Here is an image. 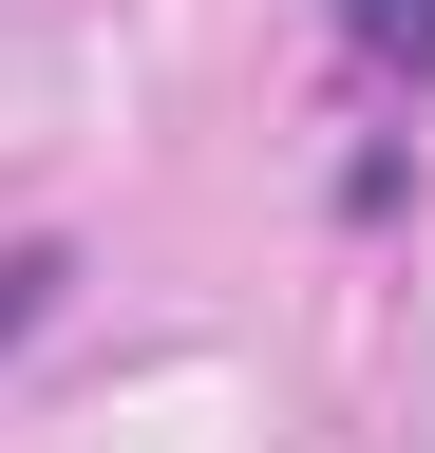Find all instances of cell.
<instances>
[{
    "mask_svg": "<svg viewBox=\"0 0 435 453\" xmlns=\"http://www.w3.org/2000/svg\"><path fill=\"white\" fill-rule=\"evenodd\" d=\"M416 76H435V0H341V95L398 113Z\"/></svg>",
    "mask_w": 435,
    "mask_h": 453,
    "instance_id": "6da1fadb",
    "label": "cell"
},
{
    "mask_svg": "<svg viewBox=\"0 0 435 453\" xmlns=\"http://www.w3.org/2000/svg\"><path fill=\"white\" fill-rule=\"evenodd\" d=\"M58 283H76V246H0V340H38V321H58Z\"/></svg>",
    "mask_w": 435,
    "mask_h": 453,
    "instance_id": "7a4b0ae2",
    "label": "cell"
}]
</instances>
